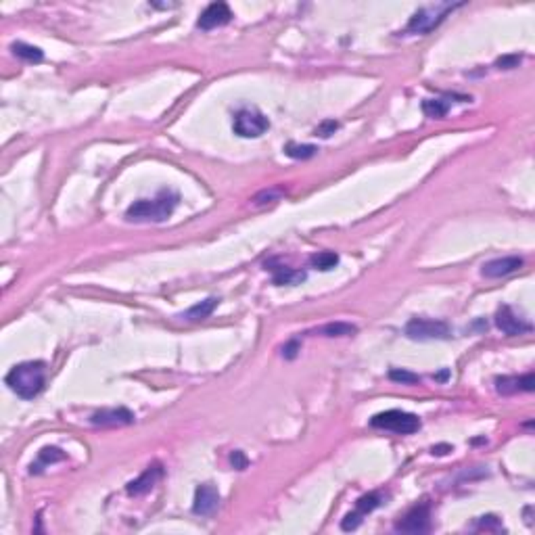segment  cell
<instances>
[{
  "label": "cell",
  "mask_w": 535,
  "mask_h": 535,
  "mask_svg": "<svg viewBox=\"0 0 535 535\" xmlns=\"http://www.w3.org/2000/svg\"><path fill=\"white\" fill-rule=\"evenodd\" d=\"M6 385L21 400H33L42 393L46 385V366L44 362H23L13 366L6 375Z\"/></svg>",
  "instance_id": "cell-1"
},
{
  "label": "cell",
  "mask_w": 535,
  "mask_h": 535,
  "mask_svg": "<svg viewBox=\"0 0 535 535\" xmlns=\"http://www.w3.org/2000/svg\"><path fill=\"white\" fill-rule=\"evenodd\" d=\"M178 201L180 197L176 193L163 190L155 199H140L134 205H130L126 218L130 222H163L174 213Z\"/></svg>",
  "instance_id": "cell-2"
},
{
  "label": "cell",
  "mask_w": 535,
  "mask_h": 535,
  "mask_svg": "<svg viewBox=\"0 0 535 535\" xmlns=\"http://www.w3.org/2000/svg\"><path fill=\"white\" fill-rule=\"evenodd\" d=\"M458 6H460V4H450V2L433 4V6H423V8H419V10L412 15V19H410V23H408L406 31H408V33H429V31H433L439 23H444V19H446L454 8H458Z\"/></svg>",
  "instance_id": "cell-3"
},
{
  "label": "cell",
  "mask_w": 535,
  "mask_h": 535,
  "mask_svg": "<svg viewBox=\"0 0 535 535\" xmlns=\"http://www.w3.org/2000/svg\"><path fill=\"white\" fill-rule=\"evenodd\" d=\"M372 429H383V431H393L400 435H412L421 429V419L416 414L404 412V410H387L370 421Z\"/></svg>",
  "instance_id": "cell-4"
},
{
  "label": "cell",
  "mask_w": 535,
  "mask_h": 535,
  "mask_svg": "<svg viewBox=\"0 0 535 535\" xmlns=\"http://www.w3.org/2000/svg\"><path fill=\"white\" fill-rule=\"evenodd\" d=\"M452 331L444 320L431 318H412L406 324V337L414 341H446L450 339Z\"/></svg>",
  "instance_id": "cell-5"
},
{
  "label": "cell",
  "mask_w": 535,
  "mask_h": 535,
  "mask_svg": "<svg viewBox=\"0 0 535 535\" xmlns=\"http://www.w3.org/2000/svg\"><path fill=\"white\" fill-rule=\"evenodd\" d=\"M234 134L243 138H259L270 128V119L257 109H241L234 117Z\"/></svg>",
  "instance_id": "cell-6"
},
{
  "label": "cell",
  "mask_w": 535,
  "mask_h": 535,
  "mask_svg": "<svg viewBox=\"0 0 535 535\" xmlns=\"http://www.w3.org/2000/svg\"><path fill=\"white\" fill-rule=\"evenodd\" d=\"M381 504H383V494H381V492H372V494H368V496H362V498L356 502V511L349 513V515L343 519V523H341L343 532H354V529H358L360 523H362V517H366L368 513H372V511L379 508Z\"/></svg>",
  "instance_id": "cell-7"
},
{
  "label": "cell",
  "mask_w": 535,
  "mask_h": 535,
  "mask_svg": "<svg viewBox=\"0 0 535 535\" xmlns=\"http://www.w3.org/2000/svg\"><path fill=\"white\" fill-rule=\"evenodd\" d=\"M429 529H431L429 504L414 506V508L395 525V532H402V534H427Z\"/></svg>",
  "instance_id": "cell-8"
},
{
  "label": "cell",
  "mask_w": 535,
  "mask_h": 535,
  "mask_svg": "<svg viewBox=\"0 0 535 535\" xmlns=\"http://www.w3.org/2000/svg\"><path fill=\"white\" fill-rule=\"evenodd\" d=\"M220 506V492L211 483H203L195 492V504L193 511L199 517H211Z\"/></svg>",
  "instance_id": "cell-9"
},
{
  "label": "cell",
  "mask_w": 535,
  "mask_h": 535,
  "mask_svg": "<svg viewBox=\"0 0 535 535\" xmlns=\"http://www.w3.org/2000/svg\"><path fill=\"white\" fill-rule=\"evenodd\" d=\"M230 21H232V10H230V6H228L226 2H213V4H209V6L201 13L197 25L207 31V29H213V27H222V25H226V23H230Z\"/></svg>",
  "instance_id": "cell-10"
},
{
  "label": "cell",
  "mask_w": 535,
  "mask_h": 535,
  "mask_svg": "<svg viewBox=\"0 0 535 535\" xmlns=\"http://www.w3.org/2000/svg\"><path fill=\"white\" fill-rule=\"evenodd\" d=\"M496 326L504 335H525V333H532V324L525 322L521 316H517L513 312V308H508V306H502L496 312Z\"/></svg>",
  "instance_id": "cell-11"
},
{
  "label": "cell",
  "mask_w": 535,
  "mask_h": 535,
  "mask_svg": "<svg viewBox=\"0 0 535 535\" xmlns=\"http://www.w3.org/2000/svg\"><path fill=\"white\" fill-rule=\"evenodd\" d=\"M90 423L96 427H126L134 423V412L128 408H105L90 416Z\"/></svg>",
  "instance_id": "cell-12"
},
{
  "label": "cell",
  "mask_w": 535,
  "mask_h": 535,
  "mask_svg": "<svg viewBox=\"0 0 535 535\" xmlns=\"http://www.w3.org/2000/svg\"><path fill=\"white\" fill-rule=\"evenodd\" d=\"M523 257L519 255H508V257H498V259H492L488 264H483L481 268V274L485 278H502V276H508V274H515L517 270L523 268Z\"/></svg>",
  "instance_id": "cell-13"
},
{
  "label": "cell",
  "mask_w": 535,
  "mask_h": 535,
  "mask_svg": "<svg viewBox=\"0 0 535 535\" xmlns=\"http://www.w3.org/2000/svg\"><path fill=\"white\" fill-rule=\"evenodd\" d=\"M163 477V469H161V465H153V467H149L138 479H134V481H130L128 483V494L130 496H142V494H149L155 485H157V481Z\"/></svg>",
  "instance_id": "cell-14"
},
{
  "label": "cell",
  "mask_w": 535,
  "mask_h": 535,
  "mask_svg": "<svg viewBox=\"0 0 535 535\" xmlns=\"http://www.w3.org/2000/svg\"><path fill=\"white\" fill-rule=\"evenodd\" d=\"M535 377L534 375H523V377H500L496 379V389L502 395H515L521 391H534Z\"/></svg>",
  "instance_id": "cell-15"
},
{
  "label": "cell",
  "mask_w": 535,
  "mask_h": 535,
  "mask_svg": "<svg viewBox=\"0 0 535 535\" xmlns=\"http://www.w3.org/2000/svg\"><path fill=\"white\" fill-rule=\"evenodd\" d=\"M266 270L272 272V280L274 285H299L308 278L306 272L301 270H293L289 266H276L274 262H266Z\"/></svg>",
  "instance_id": "cell-16"
},
{
  "label": "cell",
  "mask_w": 535,
  "mask_h": 535,
  "mask_svg": "<svg viewBox=\"0 0 535 535\" xmlns=\"http://www.w3.org/2000/svg\"><path fill=\"white\" fill-rule=\"evenodd\" d=\"M218 297H209V299H205V301H201V303H197V306H193V308H188L180 318H184V320H190V322H197V320H205L207 316H211V312L218 308Z\"/></svg>",
  "instance_id": "cell-17"
},
{
  "label": "cell",
  "mask_w": 535,
  "mask_h": 535,
  "mask_svg": "<svg viewBox=\"0 0 535 535\" xmlns=\"http://www.w3.org/2000/svg\"><path fill=\"white\" fill-rule=\"evenodd\" d=\"M314 333L324 335V337H349V335H356L358 329L349 322H331V324H324V326L316 329Z\"/></svg>",
  "instance_id": "cell-18"
},
{
  "label": "cell",
  "mask_w": 535,
  "mask_h": 535,
  "mask_svg": "<svg viewBox=\"0 0 535 535\" xmlns=\"http://www.w3.org/2000/svg\"><path fill=\"white\" fill-rule=\"evenodd\" d=\"M61 460H65V454H63L59 448H44V450L38 454L36 465H31V473H40L42 467L52 465V462H61Z\"/></svg>",
  "instance_id": "cell-19"
},
{
  "label": "cell",
  "mask_w": 535,
  "mask_h": 535,
  "mask_svg": "<svg viewBox=\"0 0 535 535\" xmlns=\"http://www.w3.org/2000/svg\"><path fill=\"white\" fill-rule=\"evenodd\" d=\"M10 48H13V52H15L19 59L29 61V63H38V61H42V59H44V52H42L38 46L25 44V42H15Z\"/></svg>",
  "instance_id": "cell-20"
},
{
  "label": "cell",
  "mask_w": 535,
  "mask_h": 535,
  "mask_svg": "<svg viewBox=\"0 0 535 535\" xmlns=\"http://www.w3.org/2000/svg\"><path fill=\"white\" fill-rule=\"evenodd\" d=\"M450 98L452 96H442V98H429L423 103V111L429 117H444L450 111Z\"/></svg>",
  "instance_id": "cell-21"
},
{
  "label": "cell",
  "mask_w": 535,
  "mask_h": 535,
  "mask_svg": "<svg viewBox=\"0 0 535 535\" xmlns=\"http://www.w3.org/2000/svg\"><path fill=\"white\" fill-rule=\"evenodd\" d=\"M310 262H312V268H316L320 272H329L339 264V255L333 253V251H320V253L312 255Z\"/></svg>",
  "instance_id": "cell-22"
},
{
  "label": "cell",
  "mask_w": 535,
  "mask_h": 535,
  "mask_svg": "<svg viewBox=\"0 0 535 535\" xmlns=\"http://www.w3.org/2000/svg\"><path fill=\"white\" fill-rule=\"evenodd\" d=\"M316 151L318 149L314 144H295V142L287 144V149H285V153L293 159H310L316 155Z\"/></svg>",
  "instance_id": "cell-23"
},
{
  "label": "cell",
  "mask_w": 535,
  "mask_h": 535,
  "mask_svg": "<svg viewBox=\"0 0 535 535\" xmlns=\"http://www.w3.org/2000/svg\"><path fill=\"white\" fill-rule=\"evenodd\" d=\"M389 379L395 381V383H402V385H416V383H421V377H419V375L408 372V370H400V368L389 370Z\"/></svg>",
  "instance_id": "cell-24"
},
{
  "label": "cell",
  "mask_w": 535,
  "mask_h": 535,
  "mask_svg": "<svg viewBox=\"0 0 535 535\" xmlns=\"http://www.w3.org/2000/svg\"><path fill=\"white\" fill-rule=\"evenodd\" d=\"M280 195H282V190L280 188H270V190H262L253 201H255V205H264V203H274V201H278L280 199Z\"/></svg>",
  "instance_id": "cell-25"
},
{
  "label": "cell",
  "mask_w": 535,
  "mask_h": 535,
  "mask_svg": "<svg viewBox=\"0 0 535 535\" xmlns=\"http://www.w3.org/2000/svg\"><path fill=\"white\" fill-rule=\"evenodd\" d=\"M475 527H477V529H502V523H500L498 517L488 515V517H481Z\"/></svg>",
  "instance_id": "cell-26"
},
{
  "label": "cell",
  "mask_w": 535,
  "mask_h": 535,
  "mask_svg": "<svg viewBox=\"0 0 535 535\" xmlns=\"http://www.w3.org/2000/svg\"><path fill=\"white\" fill-rule=\"evenodd\" d=\"M519 63H521V56H519V54H508V56H502L496 65H498L500 69H515V67H519Z\"/></svg>",
  "instance_id": "cell-27"
},
{
  "label": "cell",
  "mask_w": 535,
  "mask_h": 535,
  "mask_svg": "<svg viewBox=\"0 0 535 535\" xmlns=\"http://www.w3.org/2000/svg\"><path fill=\"white\" fill-rule=\"evenodd\" d=\"M230 462H232V467H234V469H239V471L247 469V465H249V462H247V458H245V454H243V452H239V450L230 454Z\"/></svg>",
  "instance_id": "cell-28"
},
{
  "label": "cell",
  "mask_w": 535,
  "mask_h": 535,
  "mask_svg": "<svg viewBox=\"0 0 535 535\" xmlns=\"http://www.w3.org/2000/svg\"><path fill=\"white\" fill-rule=\"evenodd\" d=\"M337 128H339V123H337V121H324V123L316 130V134H320V136H324V138H326V136H331Z\"/></svg>",
  "instance_id": "cell-29"
},
{
  "label": "cell",
  "mask_w": 535,
  "mask_h": 535,
  "mask_svg": "<svg viewBox=\"0 0 535 535\" xmlns=\"http://www.w3.org/2000/svg\"><path fill=\"white\" fill-rule=\"evenodd\" d=\"M297 352H299V341H289V343L282 347V356L289 358V360H293V358L297 356Z\"/></svg>",
  "instance_id": "cell-30"
},
{
  "label": "cell",
  "mask_w": 535,
  "mask_h": 535,
  "mask_svg": "<svg viewBox=\"0 0 535 535\" xmlns=\"http://www.w3.org/2000/svg\"><path fill=\"white\" fill-rule=\"evenodd\" d=\"M448 452H452V448L450 446H437V448H433V454H448Z\"/></svg>",
  "instance_id": "cell-31"
}]
</instances>
